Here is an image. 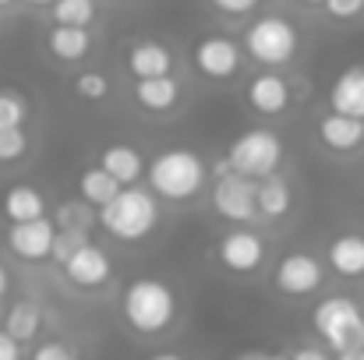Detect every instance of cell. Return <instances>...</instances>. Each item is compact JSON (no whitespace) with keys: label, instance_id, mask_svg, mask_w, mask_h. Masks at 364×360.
I'll return each mask as SVG.
<instances>
[{"label":"cell","instance_id":"1","mask_svg":"<svg viewBox=\"0 0 364 360\" xmlns=\"http://www.w3.org/2000/svg\"><path fill=\"white\" fill-rule=\"evenodd\" d=\"M145 177H149V187L156 191V198L181 205V202L198 198L213 173H209V163L195 148L173 145V148H163L149 159Z\"/></svg>","mask_w":364,"mask_h":360},{"label":"cell","instance_id":"2","mask_svg":"<svg viewBox=\"0 0 364 360\" xmlns=\"http://www.w3.org/2000/svg\"><path fill=\"white\" fill-rule=\"evenodd\" d=\"M121 315L131 332L138 336H163L177 322V293L170 283L156 276H138L124 286Z\"/></svg>","mask_w":364,"mask_h":360},{"label":"cell","instance_id":"3","mask_svg":"<svg viewBox=\"0 0 364 360\" xmlns=\"http://www.w3.org/2000/svg\"><path fill=\"white\" fill-rule=\"evenodd\" d=\"M315 336L340 360H364V311L354 297L333 293L311 311Z\"/></svg>","mask_w":364,"mask_h":360},{"label":"cell","instance_id":"4","mask_svg":"<svg viewBox=\"0 0 364 360\" xmlns=\"http://www.w3.org/2000/svg\"><path fill=\"white\" fill-rule=\"evenodd\" d=\"M96 219L114 240L138 244V240L152 237L159 227V198L152 187L145 191L138 184H124L103 209H96Z\"/></svg>","mask_w":364,"mask_h":360},{"label":"cell","instance_id":"5","mask_svg":"<svg viewBox=\"0 0 364 360\" xmlns=\"http://www.w3.org/2000/svg\"><path fill=\"white\" fill-rule=\"evenodd\" d=\"M244 50L255 64L265 67H283L297 57L301 50V32L290 18L279 14H262L244 28Z\"/></svg>","mask_w":364,"mask_h":360},{"label":"cell","instance_id":"6","mask_svg":"<svg viewBox=\"0 0 364 360\" xmlns=\"http://www.w3.org/2000/svg\"><path fill=\"white\" fill-rule=\"evenodd\" d=\"M283 156H287V148H283L279 134L269 131V127H247V131H241V134L230 141V148H227L230 166H234L237 173H244V177H251V180H262V177L279 173Z\"/></svg>","mask_w":364,"mask_h":360},{"label":"cell","instance_id":"7","mask_svg":"<svg viewBox=\"0 0 364 360\" xmlns=\"http://www.w3.org/2000/svg\"><path fill=\"white\" fill-rule=\"evenodd\" d=\"M322 283H326V265L315 254H308V251H290L272 268V286L283 297H294V300L318 293Z\"/></svg>","mask_w":364,"mask_h":360},{"label":"cell","instance_id":"8","mask_svg":"<svg viewBox=\"0 0 364 360\" xmlns=\"http://www.w3.org/2000/svg\"><path fill=\"white\" fill-rule=\"evenodd\" d=\"M213 209L230 223H258V180L244 173H227L213 184Z\"/></svg>","mask_w":364,"mask_h":360},{"label":"cell","instance_id":"9","mask_svg":"<svg viewBox=\"0 0 364 360\" xmlns=\"http://www.w3.org/2000/svg\"><path fill=\"white\" fill-rule=\"evenodd\" d=\"M191 60L195 67L213 78V82H223L230 75L241 71V60H244V46L237 39L223 36V32H209V36H198L191 43Z\"/></svg>","mask_w":364,"mask_h":360},{"label":"cell","instance_id":"10","mask_svg":"<svg viewBox=\"0 0 364 360\" xmlns=\"http://www.w3.org/2000/svg\"><path fill=\"white\" fill-rule=\"evenodd\" d=\"M216 258L227 272L234 276H251L265 265V240L258 237L255 230H247V223L227 230L223 237L216 240Z\"/></svg>","mask_w":364,"mask_h":360},{"label":"cell","instance_id":"11","mask_svg":"<svg viewBox=\"0 0 364 360\" xmlns=\"http://www.w3.org/2000/svg\"><path fill=\"white\" fill-rule=\"evenodd\" d=\"M53 237H57V223L46 219V216H39V219L11 223L4 244H7V251H11L14 258L36 265V261H46V258L53 254Z\"/></svg>","mask_w":364,"mask_h":360},{"label":"cell","instance_id":"12","mask_svg":"<svg viewBox=\"0 0 364 360\" xmlns=\"http://www.w3.org/2000/svg\"><path fill=\"white\" fill-rule=\"evenodd\" d=\"M64 279L75 286V290H103L110 279H114V261L103 247H96L92 240L82 244L68 261H64Z\"/></svg>","mask_w":364,"mask_h":360},{"label":"cell","instance_id":"13","mask_svg":"<svg viewBox=\"0 0 364 360\" xmlns=\"http://www.w3.org/2000/svg\"><path fill=\"white\" fill-rule=\"evenodd\" d=\"M315 134H318V141H322L329 152L350 156V152H358L364 145V120L350 117V114H340V110H329V114L318 117Z\"/></svg>","mask_w":364,"mask_h":360},{"label":"cell","instance_id":"14","mask_svg":"<svg viewBox=\"0 0 364 360\" xmlns=\"http://www.w3.org/2000/svg\"><path fill=\"white\" fill-rule=\"evenodd\" d=\"M124 67L131 78H156V75H173V50L159 39H134L127 46Z\"/></svg>","mask_w":364,"mask_h":360},{"label":"cell","instance_id":"15","mask_svg":"<svg viewBox=\"0 0 364 360\" xmlns=\"http://www.w3.org/2000/svg\"><path fill=\"white\" fill-rule=\"evenodd\" d=\"M244 99H247V107H251L258 117H279V114L290 107V85H287L283 75L265 71V75H258V78L247 82Z\"/></svg>","mask_w":364,"mask_h":360},{"label":"cell","instance_id":"16","mask_svg":"<svg viewBox=\"0 0 364 360\" xmlns=\"http://www.w3.org/2000/svg\"><path fill=\"white\" fill-rule=\"evenodd\" d=\"M92 50V32L89 25H50L46 32V53L57 64H78Z\"/></svg>","mask_w":364,"mask_h":360},{"label":"cell","instance_id":"17","mask_svg":"<svg viewBox=\"0 0 364 360\" xmlns=\"http://www.w3.org/2000/svg\"><path fill=\"white\" fill-rule=\"evenodd\" d=\"M326 261L336 276L343 279H361L364 276V234L343 230L326 244Z\"/></svg>","mask_w":364,"mask_h":360},{"label":"cell","instance_id":"18","mask_svg":"<svg viewBox=\"0 0 364 360\" xmlns=\"http://www.w3.org/2000/svg\"><path fill=\"white\" fill-rule=\"evenodd\" d=\"M131 96L141 110L149 114H166L181 103V82L173 75H156V78H134Z\"/></svg>","mask_w":364,"mask_h":360},{"label":"cell","instance_id":"19","mask_svg":"<svg viewBox=\"0 0 364 360\" xmlns=\"http://www.w3.org/2000/svg\"><path fill=\"white\" fill-rule=\"evenodd\" d=\"M329 110L364 120V64H347L329 85Z\"/></svg>","mask_w":364,"mask_h":360},{"label":"cell","instance_id":"20","mask_svg":"<svg viewBox=\"0 0 364 360\" xmlns=\"http://www.w3.org/2000/svg\"><path fill=\"white\" fill-rule=\"evenodd\" d=\"M100 166H107L121 184H138L141 180V173H145V156L134 148V145H127V141H110V145H103V152H100V159H96Z\"/></svg>","mask_w":364,"mask_h":360},{"label":"cell","instance_id":"21","mask_svg":"<svg viewBox=\"0 0 364 360\" xmlns=\"http://www.w3.org/2000/svg\"><path fill=\"white\" fill-rule=\"evenodd\" d=\"M4 216L11 223L39 219V216H46V195L32 184H14L4 191Z\"/></svg>","mask_w":364,"mask_h":360},{"label":"cell","instance_id":"22","mask_svg":"<svg viewBox=\"0 0 364 360\" xmlns=\"http://www.w3.org/2000/svg\"><path fill=\"white\" fill-rule=\"evenodd\" d=\"M124 184L107 170V166H85L82 173H78V198H85L92 209H103L117 191H121Z\"/></svg>","mask_w":364,"mask_h":360},{"label":"cell","instance_id":"23","mask_svg":"<svg viewBox=\"0 0 364 360\" xmlns=\"http://www.w3.org/2000/svg\"><path fill=\"white\" fill-rule=\"evenodd\" d=\"M290 209H294V191H290V184H287L279 173L262 177V180H258V212H262V219H279V216H287Z\"/></svg>","mask_w":364,"mask_h":360},{"label":"cell","instance_id":"24","mask_svg":"<svg viewBox=\"0 0 364 360\" xmlns=\"http://www.w3.org/2000/svg\"><path fill=\"white\" fill-rule=\"evenodd\" d=\"M39 325H43V315H39V307H36L32 300H18V304H11V307H7L4 329H7L14 339L28 343L32 336H39Z\"/></svg>","mask_w":364,"mask_h":360},{"label":"cell","instance_id":"25","mask_svg":"<svg viewBox=\"0 0 364 360\" xmlns=\"http://www.w3.org/2000/svg\"><path fill=\"white\" fill-rule=\"evenodd\" d=\"M53 223L57 227H64V230H92V227H100V219H96V212H92V205L85 202V198H75V202H60L57 209H53Z\"/></svg>","mask_w":364,"mask_h":360},{"label":"cell","instance_id":"26","mask_svg":"<svg viewBox=\"0 0 364 360\" xmlns=\"http://www.w3.org/2000/svg\"><path fill=\"white\" fill-rule=\"evenodd\" d=\"M92 18H96V0H53L50 4L53 25H92Z\"/></svg>","mask_w":364,"mask_h":360},{"label":"cell","instance_id":"27","mask_svg":"<svg viewBox=\"0 0 364 360\" xmlns=\"http://www.w3.org/2000/svg\"><path fill=\"white\" fill-rule=\"evenodd\" d=\"M71 89H75V96L82 99V103H107L110 99V78L103 75V71H78L75 75V82H71Z\"/></svg>","mask_w":364,"mask_h":360},{"label":"cell","instance_id":"28","mask_svg":"<svg viewBox=\"0 0 364 360\" xmlns=\"http://www.w3.org/2000/svg\"><path fill=\"white\" fill-rule=\"evenodd\" d=\"M28 156V131L25 127H0V166L21 163Z\"/></svg>","mask_w":364,"mask_h":360},{"label":"cell","instance_id":"29","mask_svg":"<svg viewBox=\"0 0 364 360\" xmlns=\"http://www.w3.org/2000/svg\"><path fill=\"white\" fill-rule=\"evenodd\" d=\"M28 120V103L11 92V89H0V127H25Z\"/></svg>","mask_w":364,"mask_h":360},{"label":"cell","instance_id":"30","mask_svg":"<svg viewBox=\"0 0 364 360\" xmlns=\"http://www.w3.org/2000/svg\"><path fill=\"white\" fill-rule=\"evenodd\" d=\"M82 244H89V234H85V230H64V227H57V237H53V254H50V258H53L57 265H64V261H68V258H71V254H75Z\"/></svg>","mask_w":364,"mask_h":360},{"label":"cell","instance_id":"31","mask_svg":"<svg viewBox=\"0 0 364 360\" xmlns=\"http://www.w3.org/2000/svg\"><path fill=\"white\" fill-rule=\"evenodd\" d=\"M322 7L333 21H354L364 14V0H326Z\"/></svg>","mask_w":364,"mask_h":360},{"label":"cell","instance_id":"32","mask_svg":"<svg viewBox=\"0 0 364 360\" xmlns=\"http://www.w3.org/2000/svg\"><path fill=\"white\" fill-rule=\"evenodd\" d=\"M75 357H78V350L68 347V343H60V339H50V343L32 347V360H75Z\"/></svg>","mask_w":364,"mask_h":360},{"label":"cell","instance_id":"33","mask_svg":"<svg viewBox=\"0 0 364 360\" xmlns=\"http://www.w3.org/2000/svg\"><path fill=\"white\" fill-rule=\"evenodd\" d=\"M220 14H227V18H247V14H255L258 7H262V0H209Z\"/></svg>","mask_w":364,"mask_h":360},{"label":"cell","instance_id":"34","mask_svg":"<svg viewBox=\"0 0 364 360\" xmlns=\"http://www.w3.org/2000/svg\"><path fill=\"white\" fill-rule=\"evenodd\" d=\"M21 357V339H14L7 329H0V360H18Z\"/></svg>","mask_w":364,"mask_h":360},{"label":"cell","instance_id":"35","mask_svg":"<svg viewBox=\"0 0 364 360\" xmlns=\"http://www.w3.org/2000/svg\"><path fill=\"white\" fill-rule=\"evenodd\" d=\"M290 357L322 360V357H329V347H326V343H322V347H294V350H290Z\"/></svg>","mask_w":364,"mask_h":360},{"label":"cell","instance_id":"36","mask_svg":"<svg viewBox=\"0 0 364 360\" xmlns=\"http://www.w3.org/2000/svg\"><path fill=\"white\" fill-rule=\"evenodd\" d=\"M7 293H11V272H7V268L0 265V300H4Z\"/></svg>","mask_w":364,"mask_h":360},{"label":"cell","instance_id":"37","mask_svg":"<svg viewBox=\"0 0 364 360\" xmlns=\"http://www.w3.org/2000/svg\"><path fill=\"white\" fill-rule=\"evenodd\" d=\"M25 4H28V7H50L53 0H25Z\"/></svg>","mask_w":364,"mask_h":360},{"label":"cell","instance_id":"38","mask_svg":"<svg viewBox=\"0 0 364 360\" xmlns=\"http://www.w3.org/2000/svg\"><path fill=\"white\" fill-rule=\"evenodd\" d=\"M18 0H0V11H7V7H14Z\"/></svg>","mask_w":364,"mask_h":360},{"label":"cell","instance_id":"39","mask_svg":"<svg viewBox=\"0 0 364 360\" xmlns=\"http://www.w3.org/2000/svg\"><path fill=\"white\" fill-rule=\"evenodd\" d=\"M301 4H308V7H322L326 0H301Z\"/></svg>","mask_w":364,"mask_h":360}]
</instances>
